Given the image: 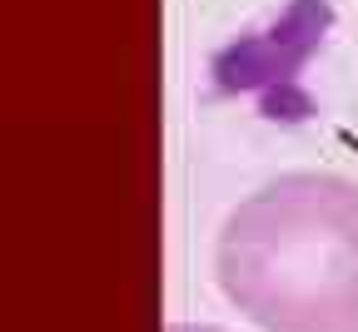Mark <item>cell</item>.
<instances>
[{
  "mask_svg": "<svg viewBox=\"0 0 358 332\" xmlns=\"http://www.w3.org/2000/svg\"><path fill=\"white\" fill-rule=\"evenodd\" d=\"M219 288L264 332H358V188L289 174L224 218Z\"/></svg>",
  "mask_w": 358,
  "mask_h": 332,
  "instance_id": "obj_1",
  "label": "cell"
},
{
  "mask_svg": "<svg viewBox=\"0 0 358 332\" xmlns=\"http://www.w3.org/2000/svg\"><path fill=\"white\" fill-rule=\"evenodd\" d=\"M169 332H219V327H189V322H179V327H169Z\"/></svg>",
  "mask_w": 358,
  "mask_h": 332,
  "instance_id": "obj_2",
  "label": "cell"
}]
</instances>
